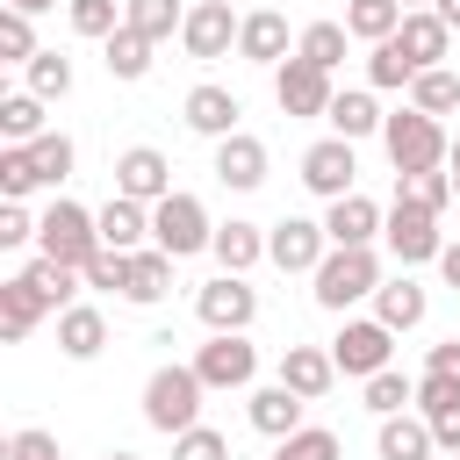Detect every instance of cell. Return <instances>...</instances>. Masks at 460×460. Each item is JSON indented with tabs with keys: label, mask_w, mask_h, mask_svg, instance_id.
Masks as SVG:
<instances>
[{
	"label": "cell",
	"mask_w": 460,
	"mask_h": 460,
	"mask_svg": "<svg viewBox=\"0 0 460 460\" xmlns=\"http://www.w3.org/2000/svg\"><path fill=\"white\" fill-rule=\"evenodd\" d=\"M309 280H316V288H309V295H316V309L345 316V309H352V302H367L388 273H381L374 244H331V252H323V266H316Z\"/></svg>",
	"instance_id": "cell-1"
},
{
	"label": "cell",
	"mask_w": 460,
	"mask_h": 460,
	"mask_svg": "<svg viewBox=\"0 0 460 460\" xmlns=\"http://www.w3.org/2000/svg\"><path fill=\"white\" fill-rule=\"evenodd\" d=\"M201 395H208V381L194 374V359L180 367H151V381H144V424L151 431H165V438H180V431H194L201 424Z\"/></svg>",
	"instance_id": "cell-2"
},
{
	"label": "cell",
	"mask_w": 460,
	"mask_h": 460,
	"mask_svg": "<svg viewBox=\"0 0 460 460\" xmlns=\"http://www.w3.org/2000/svg\"><path fill=\"white\" fill-rule=\"evenodd\" d=\"M381 144H388V165H395V172H431V165L453 158V137H446L438 115H424V108H395V115L381 122Z\"/></svg>",
	"instance_id": "cell-3"
},
{
	"label": "cell",
	"mask_w": 460,
	"mask_h": 460,
	"mask_svg": "<svg viewBox=\"0 0 460 460\" xmlns=\"http://www.w3.org/2000/svg\"><path fill=\"white\" fill-rule=\"evenodd\" d=\"M36 252L43 259H65V266H86L101 252V216L79 208V201H50L36 216Z\"/></svg>",
	"instance_id": "cell-4"
},
{
	"label": "cell",
	"mask_w": 460,
	"mask_h": 460,
	"mask_svg": "<svg viewBox=\"0 0 460 460\" xmlns=\"http://www.w3.org/2000/svg\"><path fill=\"white\" fill-rule=\"evenodd\" d=\"M151 244L158 252H172V259H194V252H208L216 244V223H208V208L194 201V194H165V201H151Z\"/></svg>",
	"instance_id": "cell-5"
},
{
	"label": "cell",
	"mask_w": 460,
	"mask_h": 460,
	"mask_svg": "<svg viewBox=\"0 0 460 460\" xmlns=\"http://www.w3.org/2000/svg\"><path fill=\"white\" fill-rule=\"evenodd\" d=\"M381 237H388L395 266H424V259H438V252H446V237H438V208L410 201L402 187H395V201H388V223H381Z\"/></svg>",
	"instance_id": "cell-6"
},
{
	"label": "cell",
	"mask_w": 460,
	"mask_h": 460,
	"mask_svg": "<svg viewBox=\"0 0 460 460\" xmlns=\"http://www.w3.org/2000/svg\"><path fill=\"white\" fill-rule=\"evenodd\" d=\"M194 374L208 381V395L252 388V381H259V345H252L244 331H208V345H194Z\"/></svg>",
	"instance_id": "cell-7"
},
{
	"label": "cell",
	"mask_w": 460,
	"mask_h": 460,
	"mask_svg": "<svg viewBox=\"0 0 460 460\" xmlns=\"http://www.w3.org/2000/svg\"><path fill=\"white\" fill-rule=\"evenodd\" d=\"M273 101H280V115L309 122V115H331L338 86H331L323 65H309V58H280V65H273Z\"/></svg>",
	"instance_id": "cell-8"
},
{
	"label": "cell",
	"mask_w": 460,
	"mask_h": 460,
	"mask_svg": "<svg viewBox=\"0 0 460 460\" xmlns=\"http://www.w3.org/2000/svg\"><path fill=\"white\" fill-rule=\"evenodd\" d=\"M388 352H395V331H388L381 316H345V323H338V338H331V359H338V374H352V381L381 374V367H388Z\"/></svg>",
	"instance_id": "cell-9"
},
{
	"label": "cell",
	"mask_w": 460,
	"mask_h": 460,
	"mask_svg": "<svg viewBox=\"0 0 460 460\" xmlns=\"http://www.w3.org/2000/svg\"><path fill=\"white\" fill-rule=\"evenodd\" d=\"M194 316H201L208 331H252V316H259V288H252L244 273H216V280L194 288Z\"/></svg>",
	"instance_id": "cell-10"
},
{
	"label": "cell",
	"mask_w": 460,
	"mask_h": 460,
	"mask_svg": "<svg viewBox=\"0 0 460 460\" xmlns=\"http://www.w3.org/2000/svg\"><path fill=\"white\" fill-rule=\"evenodd\" d=\"M237 29H244V22L230 14V0H194L187 22H180V50L201 58V65H216V58L237 50Z\"/></svg>",
	"instance_id": "cell-11"
},
{
	"label": "cell",
	"mask_w": 460,
	"mask_h": 460,
	"mask_svg": "<svg viewBox=\"0 0 460 460\" xmlns=\"http://www.w3.org/2000/svg\"><path fill=\"white\" fill-rule=\"evenodd\" d=\"M323 252H331V230L309 223V216H280V223L266 230V259H273L280 273H316Z\"/></svg>",
	"instance_id": "cell-12"
},
{
	"label": "cell",
	"mask_w": 460,
	"mask_h": 460,
	"mask_svg": "<svg viewBox=\"0 0 460 460\" xmlns=\"http://www.w3.org/2000/svg\"><path fill=\"white\" fill-rule=\"evenodd\" d=\"M352 180H359L352 137H323V144H309V151H302V187H309L316 201H338V194H352Z\"/></svg>",
	"instance_id": "cell-13"
},
{
	"label": "cell",
	"mask_w": 460,
	"mask_h": 460,
	"mask_svg": "<svg viewBox=\"0 0 460 460\" xmlns=\"http://www.w3.org/2000/svg\"><path fill=\"white\" fill-rule=\"evenodd\" d=\"M395 50H402L417 72L446 65V50H453V29H446V14H438V7H410V14H402V29H395Z\"/></svg>",
	"instance_id": "cell-14"
},
{
	"label": "cell",
	"mask_w": 460,
	"mask_h": 460,
	"mask_svg": "<svg viewBox=\"0 0 460 460\" xmlns=\"http://www.w3.org/2000/svg\"><path fill=\"white\" fill-rule=\"evenodd\" d=\"M115 194H129V201H165V194H172V165H165V151L129 144V151L115 158Z\"/></svg>",
	"instance_id": "cell-15"
},
{
	"label": "cell",
	"mask_w": 460,
	"mask_h": 460,
	"mask_svg": "<svg viewBox=\"0 0 460 460\" xmlns=\"http://www.w3.org/2000/svg\"><path fill=\"white\" fill-rule=\"evenodd\" d=\"M180 108H187V129H194V137H208V144L237 137V115H244V101H237L230 86H208V79H201V86H194Z\"/></svg>",
	"instance_id": "cell-16"
},
{
	"label": "cell",
	"mask_w": 460,
	"mask_h": 460,
	"mask_svg": "<svg viewBox=\"0 0 460 460\" xmlns=\"http://www.w3.org/2000/svg\"><path fill=\"white\" fill-rule=\"evenodd\" d=\"M266 165H273V158H266V144H259L252 129H237V137H223V144H216V180H223V187H237V194L266 187Z\"/></svg>",
	"instance_id": "cell-17"
},
{
	"label": "cell",
	"mask_w": 460,
	"mask_h": 460,
	"mask_svg": "<svg viewBox=\"0 0 460 460\" xmlns=\"http://www.w3.org/2000/svg\"><path fill=\"white\" fill-rule=\"evenodd\" d=\"M381 223H388V208H381V201H367L359 187H352V194H338V201L323 208L331 244H374V237H381Z\"/></svg>",
	"instance_id": "cell-18"
},
{
	"label": "cell",
	"mask_w": 460,
	"mask_h": 460,
	"mask_svg": "<svg viewBox=\"0 0 460 460\" xmlns=\"http://www.w3.org/2000/svg\"><path fill=\"white\" fill-rule=\"evenodd\" d=\"M280 381H288L302 402H323V395H331V381H338L331 345H288V352H280Z\"/></svg>",
	"instance_id": "cell-19"
},
{
	"label": "cell",
	"mask_w": 460,
	"mask_h": 460,
	"mask_svg": "<svg viewBox=\"0 0 460 460\" xmlns=\"http://www.w3.org/2000/svg\"><path fill=\"white\" fill-rule=\"evenodd\" d=\"M93 216H101V244H108V252H144V237H151V201L108 194Z\"/></svg>",
	"instance_id": "cell-20"
},
{
	"label": "cell",
	"mask_w": 460,
	"mask_h": 460,
	"mask_svg": "<svg viewBox=\"0 0 460 460\" xmlns=\"http://www.w3.org/2000/svg\"><path fill=\"white\" fill-rule=\"evenodd\" d=\"M244 417H252V431H266V438H288V431H302V395H295L288 381H266V388H252Z\"/></svg>",
	"instance_id": "cell-21"
},
{
	"label": "cell",
	"mask_w": 460,
	"mask_h": 460,
	"mask_svg": "<svg viewBox=\"0 0 460 460\" xmlns=\"http://www.w3.org/2000/svg\"><path fill=\"white\" fill-rule=\"evenodd\" d=\"M237 58H244V65H280V58H295V50H288V14H273V7L244 14V29H237Z\"/></svg>",
	"instance_id": "cell-22"
},
{
	"label": "cell",
	"mask_w": 460,
	"mask_h": 460,
	"mask_svg": "<svg viewBox=\"0 0 460 460\" xmlns=\"http://www.w3.org/2000/svg\"><path fill=\"white\" fill-rule=\"evenodd\" d=\"M172 252H158V244H144V252H129V280H122V302H137V309H151V302H165V288H172Z\"/></svg>",
	"instance_id": "cell-23"
},
{
	"label": "cell",
	"mask_w": 460,
	"mask_h": 460,
	"mask_svg": "<svg viewBox=\"0 0 460 460\" xmlns=\"http://www.w3.org/2000/svg\"><path fill=\"white\" fill-rule=\"evenodd\" d=\"M101 345H108V316H101L93 302L58 309V352H65V359H101Z\"/></svg>",
	"instance_id": "cell-24"
},
{
	"label": "cell",
	"mask_w": 460,
	"mask_h": 460,
	"mask_svg": "<svg viewBox=\"0 0 460 460\" xmlns=\"http://www.w3.org/2000/svg\"><path fill=\"white\" fill-rule=\"evenodd\" d=\"M381 460H431L438 453V438H431V424H424V410H395V417H381Z\"/></svg>",
	"instance_id": "cell-25"
},
{
	"label": "cell",
	"mask_w": 460,
	"mask_h": 460,
	"mask_svg": "<svg viewBox=\"0 0 460 460\" xmlns=\"http://www.w3.org/2000/svg\"><path fill=\"white\" fill-rule=\"evenodd\" d=\"M208 252H216L223 273H252V266L266 259V230L244 223V216H230V223H216V244H208Z\"/></svg>",
	"instance_id": "cell-26"
},
{
	"label": "cell",
	"mask_w": 460,
	"mask_h": 460,
	"mask_svg": "<svg viewBox=\"0 0 460 460\" xmlns=\"http://www.w3.org/2000/svg\"><path fill=\"white\" fill-rule=\"evenodd\" d=\"M424 309H431V295H424L410 273H395V280H381V288H374V316H381L388 331H417V323H424Z\"/></svg>",
	"instance_id": "cell-27"
},
{
	"label": "cell",
	"mask_w": 460,
	"mask_h": 460,
	"mask_svg": "<svg viewBox=\"0 0 460 460\" xmlns=\"http://www.w3.org/2000/svg\"><path fill=\"white\" fill-rule=\"evenodd\" d=\"M43 316H50V302H43L22 273H14V280H0V338H7V345H22Z\"/></svg>",
	"instance_id": "cell-28"
},
{
	"label": "cell",
	"mask_w": 460,
	"mask_h": 460,
	"mask_svg": "<svg viewBox=\"0 0 460 460\" xmlns=\"http://www.w3.org/2000/svg\"><path fill=\"white\" fill-rule=\"evenodd\" d=\"M323 122H331V137H352V144H359V137H381V122H388V115H381V101H374L367 86H345V93L331 101V115H323Z\"/></svg>",
	"instance_id": "cell-29"
},
{
	"label": "cell",
	"mask_w": 460,
	"mask_h": 460,
	"mask_svg": "<svg viewBox=\"0 0 460 460\" xmlns=\"http://www.w3.org/2000/svg\"><path fill=\"white\" fill-rule=\"evenodd\" d=\"M22 280H29V288L50 302V316H58V309H72V302H79V288H86V273H79V266H65V259H43V252L22 266Z\"/></svg>",
	"instance_id": "cell-30"
},
{
	"label": "cell",
	"mask_w": 460,
	"mask_h": 460,
	"mask_svg": "<svg viewBox=\"0 0 460 460\" xmlns=\"http://www.w3.org/2000/svg\"><path fill=\"white\" fill-rule=\"evenodd\" d=\"M151 50H158V43H151L144 29H129V22H122V29L101 43V65H108V79H129V86H137V79L151 72Z\"/></svg>",
	"instance_id": "cell-31"
},
{
	"label": "cell",
	"mask_w": 460,
	"mask_h": 460,
	"mask_svg": "<svg viewBox=\"0 0 460 460\" xmlns=\"http://www.w3.org/2000/svg\"><path fill=\"white\" fill-rule=\"evenodd\" d=\"M402 0H345V29L359 36V43H388L395 29H402Z\"/></svg>",
	"instance_id": "cell-32"
},
{
	"label": "cell",
	"mask_w": 460,
	"mask_h": 460,
	"mask_svg": "<svg viewBox=\"0 0 460 460\" xmlns=\"http://www.w3.org/2000/svg\"><path fill=\"white\" fill-rule=\"evenodd\" d=\"M345 43H352V29H345V22H309V29L295 36V58H309V65L338 72V65H345Z\"/></svg>",
	"instance_id": "cell-33"
},
{
	"label": "cell",
	"mask_w": 460,
	"mask_h": 460,
	"mask_svg": "<svg viewBox=\"0 0 460 460\" xmlns=\"http://www.w3.org/2000/svg\"><path fill=\"white\" fill-rule=\"evenodd\" d=\"M43 108H50V101L29 93V86L7 93V101H0V137H7V144H36V137H43Z\"/></svg>",
	"instance_id": "cell-34"
},
{
	"label": "cell",
	"mask_w": 460,
	"mask_h": 460,
	"mask_svg": "<svg viewBox=\"0 0 460 460\" xmlns=\"http://www.w3.org/2000/svg\"><path fill=\"white\" fill-rule=\"evenodd\" d=\"M410 108H424V115H453V108H460V72H446V65L417 72V79H410Z\"/></svg>",
	"instance_id": "cell-35"
},
{
	"label": "cell",
	"mask_w": 460,
	"mask_h": 460,
	"mask_svg": "<svg viewBox=\"0 0 460 460\" xmlns=\"http://www.w3.org/2000/svg\"><path fill=\"white\" fill-rule=\"evenodd\" d=\"M122 22H129V29H144L151 43H165V36H180L187 7H180V0H122Z\"/></svg>",
	"instance_id": "cell-36"
},
{
	"label": "cell",
	"mask_w": 460,
	"mask_h": 460,
	"mask_svg": "<svg viewBox=\"0 0 460 460\" xmlns=\"http://www.w3.org/2000/svg\"><path fill=\"white\" fill-rule=\"evenodd\" d=\"M367 410H374V417H395V410H417V381H410V374H395V367H381V374H367Z\"/></svg>",
	"instance_id": "cell-37"
},
{
	"label": "cell",
	"mask_w": 460,
	"mask_h": 460,
	"mask_svg": "<svg viewBox=\"0 0 460 460\" xmlns=\"http://www.w3.org/2000/svg\"><path fill=\"white\" fill-rule=\"evenodd\" d=\"M273 460H345V446H338V431H323V424H302V431L273 438Z\"/></svg>",
	"instance_id": "cell-38"
},
{
	"label": "cell",
	"mask_w": 460,
	"mask_h": 460,
	"mask_svg": "<svg viewBox=\"0 0 460 460\" xmlns=\"http://www.w3.org/2000/svg\"><path fill=\"white\" fill-rule=\"evenodd\" d=\"M22 79H29V93H43V101H65V93H72V58H58V50H36V58L22 65Z\"/></svg>",
	"instance_id": "cell-39"
},
{
	"label": "cell",
	"mask_w": 460,
	"mask_h": 460,
	"mask_svg": "<svg viewBox=\"0 0 460 460\" xmlns=\"http://www.w3.org/2000/svg\"><path fill=\"white\" fill-rule=\"evenodd\" d=\"M29 158H36L43 187H65V180H72V158H79V151H72V137H65V129H43V137L29 144Z\"/></svg>",
	"instance_id": "cell-40"
},
{
	"label": "cell",
	"mask_w": 460,
	"mask_h": 460,
	"mask_svg": "<svg viewBox=\"0 0 460 460\" xmlns=\"http://www.w3.org/2000/svg\"><path fill=\"white\" fill-rule=\"evenodd\" d=\"M65 14H72V36H93V43L122 29V0H65Z\"/></svg>",
	"instance_id": "cell-41"
},
{
	"label": "cell",
	"mask_w": 460,
	"mask_h": 460,
	"mask_svg": "<svg viewBox=\"0 0 460 460\" xmlns=\"http://www.w3.org/2000/svg\"><path fill=\"white\" fill-rule=\"evenodd\" d=\"M0 58H7V65H29V58H36V14L0 7Z\"/></svg>",
	"instance_id": "cell-42"
},
{
	"label": "cell",
	"mask_w": 460,
	"mask_h": 460,
	"mask_svg": "<svg viewBox=\"0 0 460 460\" xmlns=\"http://www.w3.org/2000/svg\"><path fill=\"white\" fill-rule=\"evenodd\" d=\"M36 187H43V172H36L29 144H7V151H0V194L22 201V194H36Z\"/></svg>",
	"instance_id": "cell-43"
},
{
	"label": "cell",
	"mask_w": 460,
	"mask_h": 460,
	"mask_svg": "<svg viewBox=\"0 0 460 460\" xmlns=\"http://www.w3.org/2000/svg\"><path fill=\"white\" fill-rule=\"evenodd\" d=\"M395 187H402L410 201H424V208H438V216H446V208L460 201V194H453V172H438V165H431V172H395Z\"/></svg>",
	"instance_id": "cell-44"
},
{
	"label": "cell",
	"mask_w": 460,
	"mask_h": 460,
	"mask_svg": "<svg viewBox=\"0 0 460 460\" xmlns=\"http://www.w3.org/2000/svg\"><path fill=\"white\" fill-rule=\"evenodd\" d=\"M410 79H417V65L395 50V36L374 43V58H367V86H410Z\"/></svg>",
	"instance_id": "cell-45"
},
{
	"label": "cell",
	"mask_w": 460,
	"mask_h": 460,
	"mask_svg": "<svg viewBox=\"0 0 460 460\" xmlns=\"http://www.w3.org/2000/svg\"><path fill=\"white\" fill-rule=\"evenodd\" d=\"M172 460H230V438L216 424H194V431L172 438Z\"/></svg>",
	"instance_id": "cell-46"
},
{
	"label": "cell",
	"mask_w": 460,
	"mask_h": 460,
	"mask_svg": "<svg viewBox=\"0 0 460 460\" xmlns=\"http://www.w3.org/2000/svg\"><path fill=\"white\" fill-rule=\"evenodd\" d=\"M79 273H86V288H115V295H122V280H129V252H108V244H101Z\"/></svg>",
	"instance_id": "cell-47"
},
{
	"label": "cell",
	"mask_w": 460,
	"mask_h": 460,
	"mask_svg": "<svg viewBox=\"0 0 460 460\" xmlns=\"http://www.w3.org/2000/svg\"><path fill=\"white\" fill-rule=\"evenodd\" d=\"M7 460H58V438H50L43 424H22V431L7 438Z\"/></svg>",
	"instance_id": "cell-48"
},
{
	"label": "cell",
	"mask_w": 460,
	"mask_h": 460,
	"mask_svg": "<svg viewBox=\"0 0 460 460\" xmlns=\"http://www.w3.org/2000/svg\"><path fill=\"white\" fill-rule=\"evenodd\" d=\"M0 244H7V252H22V244H36V216H29L22 201H7V208H0Z\"/></svg>",
	"instance_id": "cell-49"
},
{
	"label": "cell",
	"mask_w": 460,
	"mask_h": 460,
	"mask_svg": "<svg viewBox=\"0 0 460 460\" xmlns=\"http://www.w3.org/2000/svg\"><path fill=\"white\" fill-rule=\"evenodd\" d=\"M424 424H431V438H438V453H460V395H453V402H438V410H431Z\"/></svg>",
	"instance_id": "cell-50"
},
{
	"label": "cell",
	"mask_w": 460,
	"mask_h": 460,
	"mask_svg": "<svg viewBox=\"0 0 460 460\" xmlns=\"http://www.w3.org/2000/svg\"><path fill=\"white\" fill-rule=\"evenodd\" d=\"M424 374H446V381H460V338L431 345V352H424Z\"/></svg>",
	"instance_id": "cell-51"
},
{
	"label": "cell",
	"mask_w": 460,
	"mask_h": 460,
	"mask_svg": "<svg viewBox=\"0 0 460 460\" xmlns=\"http://www.w3.org/2000/svg\"><path fill=\"white\" fill-rule=\"evenodd\" d=\"M438 273H446V288H460V244H446V252H438Z\"/></svg>",
	"instance_id": "cell-52"
},
{
	"label": "cell",
	"mask_w": 460,
	"mask_h": 460,
	"mask_svg": "<svg viewBox=\"0 0 460 460\" xmlns=\"http://www.w3.org/2000/svg\"><path fill=\"white\" fill-rule=\"evenodd\" d=\"M438 14H446V29H460V0H431Z\"/></svg>",
	"instance_id": "cell-53"
},
{
	"label": "cell",
	"mask_w": 460,
	"mask_h": 460,
	"mask_svg": "<svg viewBox=\"0 0 460 460\" xmlns=\"http://www.w3.org/2000/svg\"><path fill=\"white\" fill-rule=\"evenodd\" d=\"M7 7H22V14H50L58 0H7Z\"/></svg>",
	"instance_id": "cell-54"
},
{
	"label": "cell",
	"mask_w": 460,
	"mask_h": 460,
	"mask_svg": "<svg viewBox=\"0 0 460 460\" xmlns=\"http://www.w3.org/2000/svg\"><path fill=\"white\" fill-rule=\"evenodd\" d=\"M446 165H453V172H460V137H453V158H446Z\"/></svg>",
	"instance_id": "cell-55"
},
{
	"label": "cell",
	"mask_w": 460,
	"mask_h": 460,
	"mask_svg": "<svg viewBox=\"0 0 460 460\" xmlns=\"http://www.w3.org/2000/svg\"><path fill=\"white\" fill-rule=\"evenodd\" d=\"M402 7H431V0H402Z\"/></svg>",
	"instance_id": "cell-56"
},
{
	"label": "cell",
	"mask_w": 460,
	"mask_h": 460,
	"mask_svg": "<svg viewBox=\"0 0 460 460\" xmlns=\"http://www.w3.org/2000/svg\"><path fill=\"white\" fill-rule=\"evenodd\" d=\"M108 460H137V453H108Z\"/></svg>",
	"instance_id": "cell-57"
},
{
	"label": "cell",
	"mask_w": 460,
	"mask_h": 460,
	"mask_svg": "<svg viewBox=\"0 0 460 460\" xmlns=\"http://www.w3.org/2000/svg\"><path fill=\"white\" fill-rule=\"evenodd\" d=\"M453 194H460V172H453Z\"/></svg>",
	"instance_id": "cell-58"
}]
</instances>
